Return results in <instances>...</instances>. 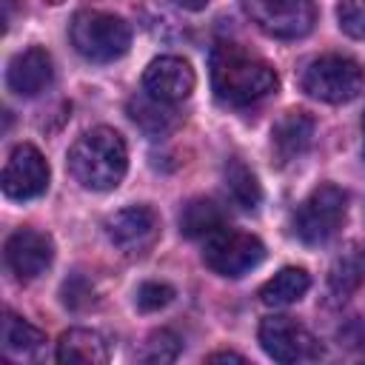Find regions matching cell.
Masks as SVG:
<instances>
[{"mask_svg": "<svg viewBox=\"0 0 365 365\" xmlns=\"http://www.w3.org/2000/svg\"><path fill=\"white\" fill-rule=\"evenodd\" d=\"M279 86L274 66L240 43H217L211 51V88L225 106H254Z\"/></svg>", "mask_w": 365, "mask_h": 365, "instance_id": "6da1fadb", "label": "cell"}, {"mask_svg": "<svg viewBox=\"0 0 365 365\" xmlns=\"http://www.w3.org/2000/svg\"><path fill=\"white\" fill-rule=\"evenodd\" d=\"M68 171L88 191H111L128 171V148L120 131L97 125L83 131L68 148Z\"/></svg>", "mask_w": 365, "mask_h": 365, "instance_id": "7a4b0ae2", "label": "cell"}, {"mask_svg": "<svg viewBox=\"0 0 365 365\" xmlns=\"http://www.w3.org/2000/svg\"><path fill=\"white\" fill-rule=\"evenodd\" d=\"M299 88L319 103L342 106L362 94L365 88V68L359 60L348 54H319L305 63L299 74Z\"/></svg>", "mask_w": 365, "mask_h": 365, "instance_id": "3957f363", "label": "cell"}, {"mask_svg": "<svg viewBox=\"0 0 365 365\" xmlns=\"http://www.w3.org/2000/svg\"><path fill=\"white\" fill-rule=\"evenodd\" d=\"M68 34L74 51L88 63H114L131 48V26L108 11H77Z\"/></svg>", "mask_w": 365, "mask_h": 365, "instance_id": "277c9868", "label": "cell"}, {"mask_svg": "<svg viewBox=\"0 0 365 365\" xmlns=\"http://www.w3.org/2000/svg\"><path fill=\"white\" fill-rule=\"evenodd\" d=\"M345 214H348V194L339 185L325 182L299 202L291 228L297 240H302L305 245H322L342 228Z\"/></svg>", "mask_w": 365, "mask_h": 365, "instance_id": "5b68a950", "label": "cell"}, {"mask_svg": "<svg viewBox=\"0 0 365 365\" xmlns=\"http://www.w3.org/2000/svg\"><path fill=\"white\" fill-rule=\"evenodd\" d=\"M262 259H265V245L259 237L248 231H234L222 225L220 231L202 240V262L220 277L240 279L251 274Z\"/></svg>", "mask_w": 365, "mask_h": 365, "instance_id": "8992f818", "label": "cell"}, {"mask_svg": "<svg viewBox=\"0 0 365 365\" xmlns=\"http://www.w3.org/2000/svg\"><path fill=\"white\" fill-rule=\"evenodd\" d=\"M259 31L277 40H299L317 23L314 0H240Z\"/></svg>", "mask_w": 365, "mask_h": 365, "instance_id": "52a82bcc", "label": "cell"}, {"mask_svg": "<svg viewBox=\"0 0 365 365\" xmlns=\"http://www.w3.org/2000/svg\"><path fill=\"white\" fill-rule=\"evenodd\" d=\"M259 345L274 362H282V365L311 362L322 356L317 336L305 325L282 314H271L259 322Z\"/></svg>", "mask_w": 365, "mask_h": 365, "instance_id": "ba28073f", "label": "cell"}, {"mask_svg": "<svg viewBox=\"0 0 365 365\" xmlns=\"http://www.w3.org/2000/svg\"><path fill=\"white\" fill-rule=\"evenodd\" d=\"M48 177H51V171H48L46 157L31 143H20L3 165L0 188L9 200L26 202V200L40 197L48 188Z\"/></svg>", "mask_w": 365, "mask_h": 365, "instance_id": "9c48e42d", "label": "cell"}, {"mask_svg": "<svg viewBox=\"0 0 365 365\" xmlns=\"http://www.w3.org/2000/svg\"><path fill=\"white\" fill-rule=\"evenodd\" d=\"M106 237L123 254H145L160 237V220L151 205H125L106 217Z\"/></svg>", "mask_w": 365, "mask_h": 365, "instance_id": "30bf717a", "label": "cell"}, {"mask_svg": "<svg viewBox=\"0 0 365 365\" xmlns=\"http://www.w3.org/2000/svg\"><path fill=\"white\" fill-rule=\"evenodd\" d=\"M6 265L20 282H31L48 271L54 259V242L48 234L34 228H17L6 240Z\"/></svg>", "mask_w": 365, "mask_h": 365, "instance_id": "8fae6325", "label": "cell"}, {"mask_svg": "<svg viewBox=\"0 0 365 365\" xmlns=\"http://www.w3.org/2000/svg\"><path fill=\"white\" fill-rule=\"evenodd\" d=\"M197 86V77H194V68L188 66V60L182 57H174V54H163V57H154L145 71H143V88L145 94H151L154 100H163V103H182L191 97Z\"/></svg>", "mask_w": 365, "mask_h": 365, "instance_id": "7c38bea8", "label": "cell"}, {"mask_svg": "<svg viewBox=\"0 0 365 365\" xmlns=\"http://www.w3.org/2000/svg\"><path fill=\"white\" fill-rule=\"evenodd\" d=\"M51 80H54V60L40 46L17 51L6 66V86L17 97H37L51 86Z\"/></svg>", "mask_w": 365, "mask_h": 365, "instance_id": "4fadbf2b", "label": "cell"}, {"mask_svg": "<svg viewBox=\"0 0 365 365\" xmlns=\"http://www.w3.org/2000/svg\"><path fill=\"white\" fill-rule=\"evenodd\" d=\"M314 128H317V123L311 114H305L299 108L285 111L271 128V151H274L277 163L285 165V163L302 157L314 143Z\"/></svg>", "mask_w": 365, "mask_h": 365, "instance_id": "5bb4252c", "label": "cell"}, {"mask_svg": "<svg viewBox=\"0 0 365 365\" xmlns=\"http://www.w3.org/2000/svg\"><path fill=\"white\" fill-rule=\"evenodd\" d=\"M108 354L106 336L91 328H68L57 342V362L63 365H103Z\"/></svg>", "mask_w": 365, "mask_h": 365, "instance_id": "9a60e30c", "label": "cell"}, {"mask_svg": "<svg viewBox=\"0 0 365 365\" xmlns=\"http://www.w3.org/2000/svg\"><path fill=\"white\" fill-rule=\"evenodd\" d=\"M365 285V242H351L328 268V288L334 297H351Z\"/></svg>", "mask_w": 365, "mask_h": 365, "instance_id": "2e32d148", "label": "cell"}, {"mask_svg": "<svg viewBox=\"0 0 365 365\" xmlns=\"http://www.w3.org/2000/svg\"><path fill=\"white\" fill-rule=\"evenodd\" d=\"M311 288V277L305 268H297V265H288V268H279L268 282H262L259 288V302L268 305V308H285V305H294L299 302Z\"/></svg>", "mask_w": 365, "mask_h": 365, "instance_id": "e0dca14e", "label": "cell"}, {"mask_svg": "<svg viewBox=\"0 0 365 365\" xmlns=\"http://www.w3.org/2000/svg\"><path fill=\"white\" fill-rule=\"evenodd\" d=\"M128 117L131 123L148 134V137H165L174 125H177V114L171 108V103H163V100H154L151 94H140V97H131L128 100Z\"/></svg>", "mask_w": 365, "mask_h": 365, "instance_id": "ac0fdd59", "label": "cell"}, {"mask_svg": "<svg viewBox=\"0 0 365 365\" xmlns=\"http://www.w3.org/2000/svg\"><path fill=\"white\" fill-rule=\"evenodd\" d=\"M225 225V214L214 200L197 197L180 208V234L188 240H205Z\"/></svg>", "mask_w": 365, "mask_h": 365, "instance_id": "d6986e66", "label": "cell"}, {"mask_svg": "<svg viewBox=\"0 0 365 365\" xmlns=\"http://www.w3.org/2000/svg\"><path fill=\"white\" fill-rule=\"evenodd\" d=\"M222 180H225V191L231 197V202L242 211H254L259 208L262 202V185L257 180V174L240 160V157H231L222 168Z\"/></svg>", "mask_w": 365, "mask_h": 365, "instance_id": "ffe728a7", "label": "cell"}, {"mask_svg": "<svg viewBox=\"0 0 365 365\" xmlns=\"http://www.w3.org/2000/svg\"><path fill=\"white\" fill-rule=\"evenodd\" d=\"M46 342V334L37 331L31 322L14 317V314H6L3 317V348L6 354H14V356H31L43 348Z\"/></svg>", "mask_w": 365, "mask_h": 365, "instance_id": "44dd1931", "label": "cell"}, {"mask_svg": "<svg viewBox=\"0 0 365 365\" xmlns=\"http://www.w3.org/2000/svg\"><path fill=\"white\" fill-rule=\"evenodd\" d=\"M177 354H180V336L174 334V331H168V328H160V331H154L145 342H143V348H140V359L143 362H174L177 359Z\"/></svg>", "mask_w": 365, "mask_h": 365, "instance_id": "7402d4cb", "label": "cell"}, {"mask_svg": "<svg viewBox=\"0 0 365 365\" xmlns=\"http://www.w3.org/2000/svg\"><path fill=\"white\" fill-rule=\"evenodd\" d=\"M336 20L348 37L365 40V0H339Z\"/></svg>", "mask_w": 365, "mask_h": 365, "instance_id": "603a6c76", "label": "cell"}, {"mask_svg": "<svg viewBox=\"0 0 365 365\" xmlns=\"http://www.w3.org/2000/svg\"><path fill=\"white\" fill-rule=\"evenodd\" d=\"M174 299V288L168 282H157V279H148L137 288V308L151 314V311H160L165 308L168 302Z\"/></svg>", "mask_w": 365, "mask_h": 365, "instance_id": "cb8c5ba5", "label": "cell"}, {"mask_svg": "<svg viewBox=\"0 0 365 365\" xmlns=\"http://www.w3.org/2000/svg\"><path fill=\"white\" fill-rule=\"evenodd\" d=\"M63 302L68 308H74V311L77 308H86V305L94 302V288L83 277H71V279L63 282Z\"/></svg>", "mask_w": 365, "mask_h": 365, "instance_id": "d4e9b609", "label": "cell"}, {"mask_svg": "<svg viewBox=\"0 0 365 365\" xmlns=\"http://www.w3.org/2000/svg\"><path fill=\"white\" fill-rule=\"evenodd\" d=\"M208 362H245L242 354H234V351H217L208 356Z\"/></svg>", "mask_w": 365, "mask_h": 365, "instance_id": "484cf974", "label": "cell"}, {"mask_svg": "<svg viewBox=\"0 0 365 365\" xmlns=\"http://www.w3.org/2000/svg\"><path fill=\"white\" fill-rule=\"evenodd\" d=\"M171 3H177V6L185 9V11H202L211 0H171Z\"/></svg>", "mask_w": 365, "mask_h": 365, "instance_id": "4316f807", "label": "cell"}, {"mask_svg": "<svg viewBox=\"0 0 365 365\" xmlns=\"http://www.w3.org/2000/svg\"><path fill=\"white\" fill-rule=\"evenodd\" d=\"M362 157H365V114H362Z\"/></svg>", "mask_w": 365, "mask_h": 365, "instance_id": "83f0119b", "label": "cell"}]
</instances>
